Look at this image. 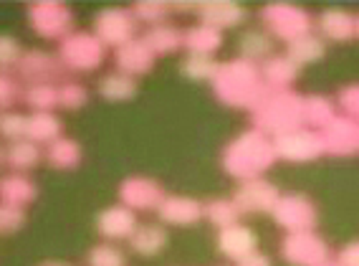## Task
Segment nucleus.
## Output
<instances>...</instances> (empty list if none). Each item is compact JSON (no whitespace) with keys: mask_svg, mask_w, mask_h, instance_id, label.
<instances>
[{"mask_svg":"<svg viewBox=\"0 0 359 266\" xmlns=\"http://www.w3.org/2000/svg\"><path fill=\"white\" fill-rule=\"evenodd\" d=\"M86 266H127V256L116 244H97L86 253Z\"/></svg>","mask_w":359,"mask_h":266,"instance_id":"obj_38","label":"nucleus"},{"mask_svg":"<svg viewBox=\"0 0 359 266\" xmlns=\"http://www.w3.org/2000/svg\"><path fill=\"white\" fill-rule=\"evenodd\" d=\"M236 266H273L271 264V256L269 253H263V251H250L248 256H243L241 261H236Z\"/></svg>","mask_w":359,"mask_h":266,"instance_id":"obj_45","label":"nucleus"},{"mask_svg":"<svg viewBox=\"0 0 359 266\" xmlns=\"http://www.w3.org/2000/svg\"><path fill=\"white\" fill-rule=\"evenodd\" d=\"M28 28L43 41H64L74 31V11L64 0H36L26 11Z\"/></svg>","mask_w":359,"mask_h":266,"instance_id":"obj_6","label":"nucleus"},{"mask_svg":"<svg viewBox=\"0 0 359 266\" xmlns=\"http://www.w3.org/2000/svg\"><path fill=\"white\" fill-rule=\"evenodd\" d=\"M137 223V213L129 211L122 203H114V206L99 211V215L94 218V228L97 234L102 236L107 244H119V241H129V236L135 234Z\"/></svg>","mask_w":359,"mask_h":266,"instance_id":"obj_15","label":"nucleus"},{"mask_svg":"<svg viewBox=\"0 0 359 266\" xmlns=\"http://www.w3.org/2000/svg\"><path fill=\"white\" fill-rule=\"evenodd\" d=\"M261 20L263 31L283 44H291L314 31V18L296 3H269L261 8Z\"/></svg>","mask_w":359,"mask_h":266,"instance_id":"obj_5","label":"nucleus"},{"mask_svg":"<svg viewBox=\"0 0 359 266\" xmlns=\"http://www.w3.org/2000/svg\"><path fill=\"white\" fill-rule=\"evenodd\" d=\"M334 117H337V104L329 97H324V94H309V97H304V107H302L304 127L321 132Z\"/></svg>","mask_w":359,"mask_h":266,"instance_id":"obj_30","label":"nucleus"},{"mask_svg":"<svg viewBox=\"0 0 359 266\" xmlns=\"http://www.w3.org/2000/svg\"><path fill=\"white\" fill-rule=\"evenodd\" d=\"M354 39H359V18H357V31H354Z\"/></svg>","mask_w":359,"mask_h":266,"instance_id":"obj_48","label":"nucleus"},{"mask_svg":"<svg viewBox=\"0 0 359 266\" xmlns=\"http://www.w3.org/2000/svg\"><path fill=\"white\" fill-rule=\"evenodd\" d=\"M0 168H3V147H0Z\"/></svg>","mask_w":359,"mask_h":266,"instance_id":"obj_49","label":"nucleus"},{"mask_svg":"<svg viewBox=\"0 0 359 266\" xmlns=\"http://www.w3.org/2000/svg\"><path fill=\"white\" fill-rule=\"evenodd\" d=\"M278 251L281 259L291 266H324L332 261V248L316 231L286 234Z\"/></svg>","mask_w":359,"mask_h":266,"instance_id":"obj_9","label":"nucleus"},{"mask_svg":"<svg viewBox=\"0 0 359 266\" xmlns=\"http://www.w3.org/2000/svg\"><path fill=\"white\" fill-rule=\"evenodd\" d=\"M36 198H39V188H36V182L28 175H23V173H8V175L0 178V203L26 208V206H31Z\"/></svg>","mask_w":359,"mask_h":266,"instance_id":"obj_23","label":"nucleus"},{"mask_svg":"<svg viewBox=\"0 0 359 266\" xmlns=\"http://www.w3.org/2000/svg\"><path fill=\"white\" fill-rule=\"evenodd\" d=\"M218 66H220V61H215L212 56H195V53H187L185 59L180 61V72H182L185 79H190V81H212Z\"/></svg>","mask_w":359,"mask_h":266,"instance_id":"obj_35","label":"nucleus"},{"mask_svg":"<svg viewBox=\"0 0 359 266\" xmlns=\"http://www.w3.org/2000/svg\"><path fill=\"white\" fill-rule=\"evenodd\" d=\"M81 145L71 137H58L51 145H46L43 160L51 165L53 170H74L81 165Z\"/></svg>","mask_w":359,"mask_h":266,"instance_id":"obj_29","label":"nucleus"},{"mask_svg":"<svg viewBox=\"0 0 359 266\" xmlns=\"http://www.w3.org/2000/svg\"><path fill=\"white\" fill-rule=\"evenodd\" d=\"M23 46L11 33H0V74H11L18 64Z\"/></svg>","mask_w":359,"mask_h":266,"instance_id":"obj_40","label":"nucleus"},{"mask_svg":"<svg viewBox=\"0 0 359 266\" xmlns=\"http://www.w3.org/2000/svg\"><path fill=\"white\" fill-rule=\"evenodd\" d=\"M278 198H281V190L273 182L266 180V178H253V180L238 182L231 201L236 203L241 215H250V213H271Z\"/></svg>","mask_w":359,"mask_h":266,"instance_id":"obj_12","label":"nucleus"},{"mask_svg":"<svg viewBox=\"0 0 359 266\" xmlns=\"http://www.w3.org/2000/svg\"><path fill=\"white\" fill-rule=\"evenodd\" d=\"M137 23L135 15L129 13V8L109 6L102 8L91 18V33L102 41L107 48H119L127 41L137 39Z\"/></svg>","mask_w":359,"mask_h":266,"instance_id":"obj_8","label":"nucleus"},{"mask_svg":"<svg viewBox=\"0 0 359 266\" xmlns=\"http://www.w3.org/2000/svg\"><path fill=\"white\" fill-rule=\"evenodd\" d=\"M20 99L33 112H53L58 107V84H28L20 89Z\"/></svg>","mask_w":359,"mask_h":266,"instance_id":"obj_34","label":"nucleus"},{"mask_svg":"<svg viewBox=\"0 0 359 266\" xmlns=\"http://www.w3.org/2000/svg\"><path fill=\"white\" fill-rule=\"evenodd\" d=\"M137 91H140L137 79L127 77V74H119V72L104 74L97 84V94L104 102H111V104L132 102V99L137 97Z\"/></svg>","mask_w":359,"mask_h":266,"instance_id":"obj_27","label":"nucleus"},{"mask_svg":"<svg viewBox=\"0 0 359 266\" xmlns=\"http://www.w3.org/2000/svg\"><path fill=\"white\" fill-rule=\"evenodd\" d=\"M210 86L218 102L225 104V107H233V109L253 112L261 104V99L269 94L258 64H250V61L238 59V56L218 66Z\"/></svg>","mask_w":359,"mask_h":266,"instance_id":"obj_1","label":"nucleus"},{"mask_svg":"<svg viewBox=\"0 0 359 266\" xmlns=\"http://www.w3.org/2000/svg\"><path fill=\"white\" fill-rule=\"evenodd\" d=\"M64 137V122L56 117V112H33L26 119V140L33 145H51L53 140Z\"/></svg>","mask_w":359,"mask_h":266,"instance_id":"obj_26","label":"nucleus"},{"mask_svg":"<svg viewBox=\"0 0 359 266\" xmlns=\"http://www.w3.org/2000/svg\"><path fill=\"white\" fill-rule=\"evenodd\" d=\"M316 28H319V39L344 44V41L354 39L357 18H354L352 13L341 11V8H327V11L316 18Z\"/></svg>","mask_w":359,"mask_h":266,"instance_id":"obj_21","label":"nucleus"},{"mask_svg":"<svg viewBox=\"0 0 359 266\" xmlns=\"http://www.w3.org/2000/svg\"><path fill=\"white\" fill-rule=\"evenodd\" d=\"M273 53V39L266 31H245L238 39V59H245L250 64H263Z\"/></svg>","mask_w":359,"mask_h":266,"instance_id":"obj_32","label":"nucleus"},{"mask_svg":"<svg viewBox=\"0 0 359 266\" xmlns=\"http://www.w3.org/2000/svg\"><path fill=\"white\" fill-rule=\"evenodd\" d=\"M89 102V89L76 79H64L58 84V107L66 112H76Z\"/></svg>","mask_w":359,"mask_h":266,"instance_id":"obj_37","label":"nucleus"},{"mask_svg":"<svg viewBox=\"0 0 359 266\" xmlns=\"http://www.w3.org/2000/svg\"><path fill=\"white\" fill-rule=\"evenodd\" d=\"M167 244H170V236H167V228L162 223H140L135 228V234L129 236V248L144 259L162 253Z\"/></svg>","mask_w":359,"mask_h":266,"instance_id":"obj_22","label":"nucleus"},{"mask_svg":"<svg viewBox=\"0 0 359 266\" xmlns=\"http://www.w3.org/2000/svg\"><path fill=\"white\" fill-rule=\"evenodd\" d=\"M26 119L28 114H20L15 109L0 112V140H6L8 145L26 140Z\"/></svg>","mask_w":359,"mask_h":266,"instance_id":"obj_39","label":"nucleus"},{"mask_svg":"<svg viewBox=\"0 0 359 266\" xmlns=\"http://www.w3.org/2000/svg\"><path fill=\"white\" fill-rule=\"evenodd\" d=\"M324 53H327V41L319 39L316 33H309V36H302V39L286 44V56H289L299 69L321 61Z\"/></svg>","mask_w":359,"mask_h":266,"instance_id":"obj_31","label":"nucleus"},{"mask_svg":"<svg viewBox=\"0 0 359 266\" xmlns=\"http://www.w3.org/2000/svg\"><path fill=\"white\" fill-rule=\"evenodd\" d=\"M157 218L162 226H195L203 221V203L190 195H165L157 206Z\"/></svg>","mask_w":359,"mask_h":266,"instance_id":"obj_16","label":"nucleus"},{"mask_svg":"<svg viewBox=\"0 0 359 266\" xmlns=\"http://www.w3.org/2000/svg\"><path fill=\"white\" fill-rule=\"evenodd\" d=\"M271 215H273L276 226L283 228L286 234L314 231L316 223H319V211H316L314 201L304 193H281Z\"/></svg>","mask_w":359,"mask_h":266,"instance_id":"obj_7","label":"nucleus"},{"mask_svg":"<svg viewBox=\"0 0 359 266\" xmlns=\"http://www.w3.org/2000/svg\"><path fill=\"white\" fill-rule=\"evenodd\" d=\"M337 264L339 266H359V241H349L346 246L337 253Z\"/></svg>","mask_w":359,"mask_h":266,"instance_id":"obj_44","label":"nucleus"},{"mask_svg":"<svg viewBox=\"0 0 359 266\" xmlns=\"http://www.w3.org/2000/svg\"><path fill=\"white\" fill-rule=\"evenodd\" d=\"M20 99L18 79L13 74H0V112L13 109V104Z\"/></svg>","mask_w":359,"mask_h":266,"instance_id":"obj_43","label":"nucleus"},{"mask_svg":"<svg viewBox=\"0 0 359 266\" xmlns=\"http://www.w3.org/2000/svg\"><path fill=\"white\" fill-rule=\"evenodd\" d=\"M26 226V208L0 203V236H11Z\"/></svg>","mask_w":359,"mask_h":266,"instance_id":"obj_41","label":"nucleus"},{"mask_svg":"<svg viewBox=\"0 0 359 266\" xmlns=\"http://www.w3.org/2000/svg\"><path fill=\"white\" fill-rule=\"evenodd\" d=\"M220 165L238 182L263 178L276 165L273 140L250 127V130L241 132V135L233 137L231 142L225 145L223 155H220Z\"/></svg>","mask_w":359,"mask_h":266,"instance_id":"obj_2","label":"nucleus"},{"mask_svg":"<svg viewBox=\"0 0 359 266\" xmlns=\"http://www.w3.org/2000/svg\"><path fill=\"white\" fill-rule=\"evenodd\" d=\"M15 77L28 84H61L66 77V69L61 66L58 56L46 48H23L18 64H15Z\"/></svg>","mask_w":359,"mask_h":266,"instance_id":"obj_10","label":"nucleus"},{"mask_svg":"<svg viewBox=\"0 0 359 266\" xmlns=\"http://www.w3.org/2000/svg\"><path fill=\"white\" fill-rule=\"evenodd\" d=\"M116 195H119V203H122V206H127L129 211L140 213V211H157V206H160L167 193L160 182L152 180V178L129 175L119 182Z\"/></svg>","mask_w":359,"mask_h":266,"instance_id":"obj_13","label":"nucleus"},{"mask_svg":"<svg viewBox=\"0 0 359 266\" xmlns=\"http://www.w3.org/2000/svg\"><path fill=\"white\" fill-rule=\"evenodd\" d=\"M324 266H339V264H337V261H329V264H324Z\"/></svg>","mask_w":359,"mask_h":266,"instance_id":"obj_50","label":"nucleus"},{"mask_svg":"<svg viewBox=\"0 0 359 266\" xmlns=\"http://www.w3.org/2000/svg\"><path fill=\"white\" fill-rule=\"evenodd\" d=\"M324 142V155L332 157H357L359 155V122L344 114H337L319 132Z\"/></svg>","mask_w":359,"mask_h":266,"instance_id":"obj_14","label":"nucleus"},{"mask_svg":"<svg viewBox=\"0 0 359 266\" xmlns=\"http://www.w3.org/2000/svg\"><path fill=\"white\" fill-rule=\"evenodd\" d=\"M170 11H175V13H195L198 3H170Z\"/></svg>","mask_w":359,"mask_h":266,"instance_id":"obj_46","label":"nucleus"},{"mask_svg":"<svg viewBox=\"0 0 359 266\" xmlns=\"http://www.w3.org/2000/svg\"><path fill=\"white\" fill-rule=\"evenodd\" d=\"M58 61L66 74H89L97 72L107 59V46L91 31H71L64 41H58Z\"/></svg>","mask_w":359,"mask_h":266,"instance_id":"obj_4","label":"nucleus"},{"mask_svg":"<svg viewBox=\"0 0 359 266\" xmlns=\"http://www.w3.org/2000/svg\"><path fill=\"white\" fill-rule=\"evenodd\" d=\"M154 61L157 59H154V53L147 48V44L142 41V36H137V39L127 41L124 46L114 48L116 72L127 74V77H132V79L147 77L154 69Z\"/></svg>","mask_w":359,"mask_h":266,"instance_id":"obj_17","label":"nucleus"},{"mask_svg":"<svg viewBox=\"0 0 359 266\" xmlns=\"http://www.w3.org/2000/svg\"><path fill=\"white\" fill-rule=\"evenodd\" d=\"M258 69H261V79L269 91L291 89V84L299 79V72H302L286 53H271L263 64H258Z\"/></svg>","mask_w":359,"mask_h":266,"instance_id":"obj_20","label":"nucleus"},{"mask_svg":"<svg viewBox=\"0 0 359 266\" xmlns=\"http://www.w3.org/2000/svg\"><path fill=\"white\" fill-rule=\"evenodd\" d=\"M142 41L147 44V48L157 56H170L182 48V31L172 23H160V26H149L147 33L142 36Z\"/></svg>","mask_w":359,"mask_h":266,"instance_id":"obj_28","label":"nucleus"},{"mask_svg":"<svg viewBox=\"0 0 359 266\" xmlns=\"http://www.w3.org/2000/svg\"><path fill=\"white\" fill-rule=\"evenodd\" d=\"M129 13L135 15L137 23L160 26V23H167V15L172 11H170V3H165V0H137L129 6Z\"/></svg>","mask_w":359,"mask_h":266,"instance_id":"obj_36","label":"nucleus"},{"mask_svg":"<svg viewBox=\"0 0 359 266\" xmlns=\"http://www.w3.org/2000/svg\"><path fill=\"white\" fill-rule=\"evenodd\" d=\"M337 109H341L344 117L359 122V84L341 86L339 94H337Z\"/></svg>","mask_w":359,"mask_h":266,"instance_id":"obj_42","label":"nucleus"},{"mask_svg":"<svg viewBox=\"0 0 359 266\" xmlns=\"http://www.w3.org/2000/svg\"><path fill=\"white\" fill-rule=\"evenodd\" d=\"M304 97L294 89L269 91L253 109V130L269 137H278L296 127H304L302 119Z\"/></svg>","mask_w":359,"mask_h":266,"instance_id":"obj_3","label":"nucleus"},{"mask_svg":"<svg viewBox=\"0 0 359 266\" xmlns=\"http://www.w3.org/2000/svg\"><path fill=\"white\" fill-rule=\"evenodd\" d=\"M223 46V33L218 28L205 26V23H198V26H190L182 31V48L187 53H195V56H215Z\"/></svg>","mask_w":359,"mask_h":266,"instance_id":"obj_24","label":"nucleus"},{"mask_svg":"<svg viewBox=\"0 0 359 266\" xmlns=\"http://www.w3.org/2000/svg\"><path fill=\"white\" fill-rule=\"evenodd\" d=\"M273 140V149H276V160H286V163H314L324 155V142L321 135L309 127H296L291 132H283Z\"/></svg>","mask_w":359,"mask_h":266,"instance_id":"obj_11","label":"nucleus"},{"mask_svg":"<svg viewBox=\"0 0 359 266\" xmlns=\"http://www.w3.org/2000/svg\"><path fill=\"white\" fill-rule=\"evenodd\" d=\"M256 248H258V236L250 226L236 223V226H228L223 231H218V251L223 253L225 259L241 261L250 251H256Z\"/></svg>","mask_w":359,"mask_h":266,"instance_id":"obj_19","label":"nucleus"},{"mask_svg":"<svg viewBox=\"0 0 359 266\" xmlns=\"http://www.w3.org/2000/svg\"><path fill=\"white\" fill-rule=\"evenodd\" d=\"M203 218L212 223L218 231H223V228L241 223V211L231 198H212V201L203 203Z\"/></svg>","mask_w":359,"mask_h":266,"instance_id":"obj_33","label":"nucleus"},{"mask_svg":"<svg viewBox=\"0 0 359 266\" xmlns=\"http://www.w3.org/2000/svg\"><path fill=\"white\" fill-rule=\"evenodd\" d=\"M43 266H66V264H58V261H48V264H43Z\"/></svg>","mask_w":359,"mask_h":266,"instance_id":"obj_47","label":"nucleus"},{"mask_svg":"<svg viewBox=\"0 0 359 266\" xmlns=\"http://www.w3.org/2000/svg\"><path fill=\"white\" fill-rule=\"evenodd\" d=\"M198 18L200 23L205 26L218 28L220 33L225 28H236L245 20V8L241 3H233V0H205V3H198Z\"/></svg>","mask_w":359,"mask_h":266,"instance_id":"obj_18","label":"nucleus"},{"mask_svg":"<svg viewBox=\"0 0 359 266\" xmlns=\"http://www.w3.org/2000/svg\"><path fill=\"white\" fill-rule=\"evenodd\" d=\"M41 160H43V149L39 145H33L31 140H18L3 149V165H8L11 173L28 175L33 168H39Z\"/></svg>","mask_w":359,"mask_h":266,"instance_id":"obj_25","label":"nucleus"}]
</instances>
